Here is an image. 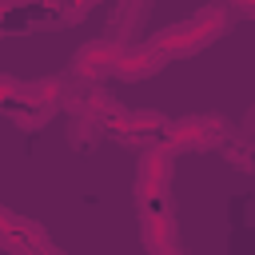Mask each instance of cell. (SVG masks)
<instances>
[{
  "instance_id": "2",
  "label": "cell",
  "mask_w": 255,
  "mask_h": 255,
  "mask_svg": "<svg viewBox=\"0 0 255 255\" xmlns=\"http://www.w3.org/2000/svg\"><path fill=\"white\" fill-rule=\"evenodd\" d=\"M235 4H239V8L247 12V16H255V0H235Z\"/></svg>"
},
{
  "instance_id": "1",
  "label": "cell",
  "mask_w": 255,
  "mask_h": 255,
  "mask_svg": "<svg viewBox=\"0 0 255 255\" xmlns=\"http://www.w3.org/2000/svg\"><path fill=\"white\" fill-rule=\"evenodd\" d=\"M147 12H151V0H124L120 4V16L112 20V40H124L128 32H135Z\"/></svg>"
}]
</instances>
